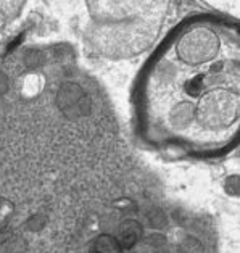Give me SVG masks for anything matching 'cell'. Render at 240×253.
I'll return each mask as SVG.
<instances>
[{"instance_id": "obj_1", "label": "cell", "mask_w": 240, "mask_h": 253, "mask_svg": "<svg viewBox=\"0 0 240 253\" xmlns=\"http://www.w3.org/2000/svg\"><path fill=\"white\" fill-rule=\"evenodd\" d=\"M240 42L234 24L200 16L179 24L147 65L140 120L150 139L208 150L234 139L240 115Z\"/></svg>"}]
</instances>
